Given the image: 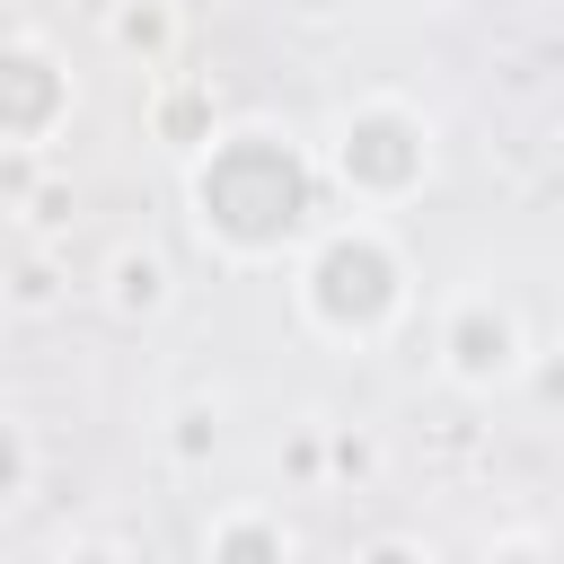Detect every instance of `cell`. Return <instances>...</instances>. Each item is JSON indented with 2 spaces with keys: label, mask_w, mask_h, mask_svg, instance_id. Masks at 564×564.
Instances as JSON below:
<instances>
[{
  "label": "cell",
  "mask_w": 564,
  "mask_h": 564,
  "mask_svg": "<svg viewBox=\"0 0 564 564\" xmlns=\"http://www.w3.org/2000/svg\"><path fill=\"white\" fill-rule=\"evenodd\" d=\"M502 361H511V326H502V317H494V326L467 317V326H458V370L485 379V370H502Z\"/></svg>",
  "instance_id": "6da1fadb"
},
{
  "label": "cell",
  "mask_w": 564,
  "mask_h": 564,
  "mask_svg": "<svg viewBox=\"0 0 564 564\" xmlns=\"http://www.w3.org/2000/svg\"><path fill=\"white\" fill-rule=\"evenodd\" d=\"M115 300H123V308H150V300H159V264H150V256H123V264H115Z\"/></svg>",
  "instance_id": "7a4b0ae2"
},
{
  "label": "cell",
  "mask_w": 564,
  "mask_h": 564,
  "mask_svg": "<svg viewBox=\"0 0 564 564\" xmlns=\"http://www.w3.org/2000/svg\"><path fill=\"white\" fill-rule=\"evenodd\" d=\"M18 467H26L18 458V432H0V485H18Z\"/></svg>",
  "instance_id": "3957f363"
},
{
  "label": "cell",
  "mask_w": 564,
  "mask_h": 564,
  "mask_svg": "<svg viewBox=\"0 0 564 564\" xmlns=\"http://www.w3.org/2000/svg\"><path fill=\"white\" fill-rule=\"evenodd\" d=\"M370 564H414V555H405V546H379V555H370Z\"/></svg>",
  "instance_id": "277c9868"
}]
</instances>
